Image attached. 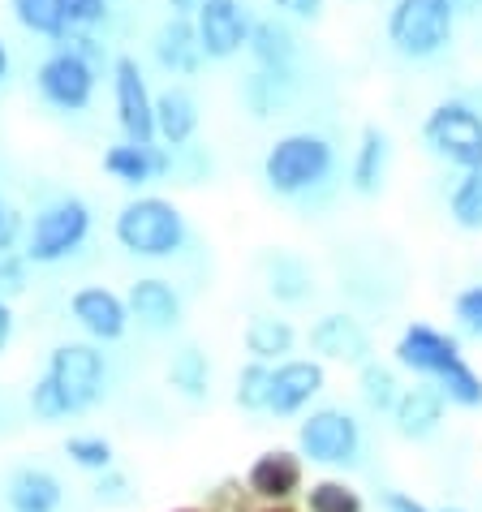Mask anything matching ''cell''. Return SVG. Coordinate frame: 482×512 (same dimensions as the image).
<instances>
[{
    "mask_svg": "<svg viewBox=\"0 0 482 512\" xmlns=\"http://www.w3.org/2000/svg\"><path fill=\"white\" fill-rule=\"evenodd\" d=\"M112 237H117V246L125 254H134V259L164 263L186 250L190 224H186V211H181L173 198L134 194L130 203H121L117 220H112Z\"/></svg>",
    "mask_w": 482,
    "mask_h": 512,
    "instance_id": "6da1fadb",
    "label": "cell"
},
{
    "mask_svg": "<svg viewBox=\"0 0 482 512\" xmlns=\"http://www.w3.org/2000/svg\"><path fill=\"white\" fill-rule=\"evenodd\" d=\"M336 168V147L315 130H293L276 138L263 155V186L276 198H297L323 186Z\"/></svg>",
    "mask_w": 482,
    "mask_h": 512,
    "instance_id": "7a4b0ae2",
    "label": "cell"
},
{
    "mask_svg": "<svg viewBox=\"0 0 482 512\" xmlns=\"http://www.w3.org/2000/svg\"><path fill=\"white\" fill-rule=\"evenodd\" d=\"M91 207L87 198L78 194H65V198H52L48 207H39L31 220H26V241H22V259L31 267H52V263H65L87 246L91 237Z\"/></svg>",
    "mask_w": 482,
    "mask_h": 512,
    "instance_id": "3957f363",
    "label": "cell"
},
{
    "mask_svg": "<svg viewBox=\"0 0 482 512\" xmlns=\"http://www.w3.org/2000/svg\"><path fill=\"white\" fill-rule=\"evenodd\" d=\"M44 379L61 392L69 418H82V414H91L108 392V358L91 340H61V345H52V353H48Z\"/></svg>",
    "mask_w": 482,
    "mask_h": 512,
    "instance_id": "277c9868",
    "label": "cell"
},
{
    "mask_svg": "<svg viewBox=\"0 0 482 512\" xmlns=\"http://www.w3.org/2000/svg\"><path fill=\"white\" fill-rule=\"evenodd\" d=\"M297 457L319 469H353L362 461V422L340 405H319L297 422Z\"/></svg>",
    "mask_w": 482,
    "mask_h": 512,
    "instance_id": "5b68a950",
    "label": "cell"
},
{
    "mask_svg": "<svg viewBox=\"0 0 482 512\" xmlns=\"http://www.w3.org/2000/svg\"><path fill=\"white\" fill-rule=\"evenodd\" d=\"M457 13L448 0H392L388 9V44L405 61H431L452 44Z\"/></svg>",
    "mask_w": 482,
    "mask_h": 512,
    "instance_id": "8992f818",
    "label": "cell"
},
{
    "mask_svg": "<svg viewBox=\"0 0 482 512\" xmlns=\"http://www.w3.org/2000/svg\"><path fill=\"white\" fill-rule=\"evenodd\" d=\"M422 142L444 164L474 173V168H482V112L465 99H439L422 121Z\"/></svg>",
    "mask_w": 482,
    "mask_h": 512,
    "instance_id": "52a82bcc",
    "label": "cell"
},
{
    "mask_svg": "<svg viewBox=\"0 0 482 512\" xmlns=\"http://www.w3.org/2000/svg\"><path fill=\"white\" fill-rule=\"evenodd\" d=\"M457 362H465L461 340L452 332H439L435 323H422V319L405 323V332L396 336V345H392L396 371H409V375H418L427 383H439Z\"/></svg>",
    "mask_w": 482,
    "mask_h": 512,
    "instance_id": "ba28073f",
    "label": "cell"
},
{
    "mask_svg": "<svg viewBox=\"0 0 482 512\" xmlns=\"http://www.w3.org/2000/svg\"><path fill=\"white\" fill-rule=\"evenodd\" d=\"M99 65H91L87 56H78L74 48H52L35 69V87L44 95V104L61 112H82L95 99Z\"/></svg>",
    "mask_w": 482,
    "mask_h": 512,
    "instance_id": "9c48e42d",
    "label": "cell"
},
{
    "mask_svg": "<svg viewBox=\"0 0 482 512\" xmlns=\"http://www.w3.org/2000/svg\"><path fill=\"white\" fill-rule=\"evenodd\" d=\"M112 108L125 142H155V95L138 56H112Z\"/></svg>",
    "mask_w": 482,
    "mask_h": 512,
    "instance_id": "30bf717a",
    "label": "cell"
},
{
    "mask_svg": "<svg viewBox=\"0 0 482 512\" xmlns=\"http://www.w3.org/2000/svg\"><path fill=\"white\" fill-rule=\"evenodd\" d=\"M69 319L78 323L82 340L91 345H117L130 332V310H125V293L108 289V284H82L69 293Z\"/></svg>",
    "mask_w": 482,
    "mask_h": 512,
    "instance_id": "8fae6325",
    "label": "cell"
},
{
    "mask_svg": "<svg viewBox=\"0 0 482 512\" xmlns=\"http://www.w3.org/2000/svg\"><path fill=\"white\" fill-rule=\"evenodd\" d=\"M194 35L203 48V61H233L250 44V13L241 0H203L194 13Z\"/></svg>",
    "mask_w": 482,
    "mask_h": 512,
    "instance_id": "7c38bea8",
    "label": "cell"
},
{
    "mask_svg": "<svg viewBox=\"0 0 482 512\" xmlns=\"http://www.w3.org/2000/svg\"><path fill=\"white\" fill-rule=\"evenodd\" d=\"M306 345L315 353V362H336V366H362L371 362L375 340L362 327V319H353L349 310H328L306 327Z\"/></svg>",
    "mask_w": 482,
    "mask_h": 512,
    "instance_id": "4fadbf2b",
    "label": "cell"
},
{
    "mask_svg": "<svg viewBox=\"0 0 482 512\" xmlns=\"http://www.w3.org/2000/svg\"><path fill=\"white\" fill-rule=\"evenodd\" d=\"M328 388V366L315 358H285L272 366V401H267V414L276 422L302 418L310 414V405Z\"/></svg>",
    "mask_w": 482,
    "mask_h": 512,
    "instance_id": "5bb4252c",
    "label": "cell"
},
{
    "mask_svg": "<svg viewBox=\"0 0 482 512\" xmlns=\"http://www.w3.org/2000/svg\"><path fill=\"white\" fill-rule=\"evenodd\" d=\"M241 482L259 504H293L306 491V461L297 457V448H263L246 465Z\"/></svg>",
    "mask_w": 482,
    "mask_h": 512,
    "instance_id": "9a60e30c",
    "label": "cell"
},
{
    "mask_svg": "<svg viewBox=\"0 0 482 512\" xmlns=\"http://www.w3.org/2000/svg\"><path fill=\"white\" fill-rule=\"evenodd\" d=\"M125 310H130V323H138L143 332H155V336L177 332L181 319H186V302L173 289V280H164V276H138L125 289Z\"/></svg>",
    "mask_w": 482,
    "mask_h": 512,
    "instance_id": "2e32d148",
    "label": "cell"
},
{
    "mask_svg": "<svg viewBox=\"0 0 482 512\" xmlns=\"http://www.w3.org/2000/svg\"><path fill=\"white\" fill-rule=\"evenodd\" d=\"M104 173L130 190H143L151 181L173 173V151L164 142H112L104 151Z\"/></svg>",
    "mask_w": 482,
    "mask_h": 512,
    "instance_id": "e0dca14e",
    "label": "cell"
},
{
    "mask_svg": "<svg viewBox=\"0 0 482 512\" xmlns=\"http://www.w3.org/2000/svg\"><path fill=\"white\" fill-rule=\"evenodd\" d=\"M392 426H396V435L409 439V444H422V439H431L439 426H444L448 418V401L439 396L435 383L427 379H418V383H409V388H401V396H396V405H392Z\"/></svg>",
    "mask_w": 482,
    "mask_h": 512,
    "instance_id": "ac0fdd59",
    "label": "cell"
},
{
    "mask_svg": "<svg viewBox=\"0 0 482 512\" xmlns=\"http://www.w3.org/2000/svg\"><path fill=\"white\" fill-rule=\"evenodd\" d=\"M151 56L164 74L173 78H194L203 69V48H198V35H194V22L190 18H168L155 26L151 35Z\"/></svg>",
    "mask_w": 482,
    "mask_h": 512,
    "instance_id": "d6986e66",
    "label": "cell"
},
{
    "mask_svg": "<svg viewBox=\"0 0 482 512\" xmlns=\"http://www.w3.org/2000/svg\"><path fill=\"white\" fill-rule=\"evenodd\" d=\"M5 504L9 512H61L65 482L48 465H18L5 482Z\"/></svg>",
    "mask_w": 482,
    "mask_h": 512,
    "instance_id": "ffe728a7",
    "label": "cell"
},
{
    "mask_svg": "<svg viewBox=\"0 0 482 512\" xmlns=\"http://www.w3.org/2000/svg\"><path fill=\"white\" fill-rule=\"evenodd\" d=\"M198 99L190 87H164L155 95V142H164L168 151L190 147L198 134Z\"/></svg>",
    "mask_w": 482,
    "mask_h": 512,
    "instance_id": "44dd1931",
    "label": "cell"
},
{
    "mask_svg": "<svg viewBox=\"0 0 482 512\" xmlns=\"http://www.w3.org/2000/svg\"><path fill=\"white\" fill-rule=\"evenodd\" d=\"M246 52L254 56V65L263 74H276V78H293V65H297V35L289 22L280 18H263L250 26V44Z\"/></svg>",
    "mask_w": 482,
    "mask_h": 512,
    "instance_id": "7402d4cb",
    "label": "cell"
},
{
    "mask_svg": "<svg viewBox=\"0 0 482 512\" xmlns=\"http://www.w3.org/2000/svg\"><path fill=\"white\" fill-rule=\"evenodd\" d=\"M241 345H246L250 362L276 366V362L293 358V349H297V327H293L289 319H280V315H250V319H246V332H241Z\"/></svg>",
    "mask_w": 482,
    "mask_h": 512,
    "instance_id": "603a6c76",
    "label": "cell"
},
{
    "mask_svg": "<svg viewBox=\"0 0 482 512\" xmlns=\"http://www.w3.org/2000/svg\"><path fill=\"white\" fill-rule=\"evenodd\" d=\"M263 280H267V293L285 306H302L310 293H315V276H310L306 259H297L289 250H276L263 259Z\"/></svg>",
    "mask_w": 482,
    "mask_h": 512,
    "instance_id": "cb8c5ba5",
    "label": "cell"
},
{
    "mask_svg": "<svg viewBox=\"0 0 482 512\" xmlns=\"http://www.w3.org/2000/svg\"><path fill=\"white\" fill-rule=\"evenodd\" d=\"M164 379H168V388H173L181 401L203 405L211 396V362H207V353L198 345H181L173 353V362H168Z\"/></svg>",
    "mask_w": 482,
    "mask_h": 512,
    "instance_id": "d4e9b609",
    "label": "cell"
},
{
    "mask_svg": "<svg viewBox=\"0 0 482 512\" xmlns=\"http://www.w3.org/2000/svg\"><path fill=\"white\" fill-rule=\"evenodd\" d=\"M384 173H388V134L379 130V125H362L358 151H353V168H349L353 190L358 194H379Z\"/></svg>",
    "mask_w": 482,
    "mask_h": 512,
    "instance_id": "484cf974",
    "label": "cell"
},
{
    "mask_svg": "<svg viewBox=\"0 0 482 512\" xmlns=\"http://www.w3.org/2000/svg\"><path fill=\"white\" fill-rule=\"evenodd\" d=\"M302 512H366V495L340 474H323L302 491Z\"/></svg>",
    "mask_w": 482,
    "mask_h": 512,
    "instance_id": "4316f807",
    "label": "cell"
},
{
    "mask_svg": "<svg viewBox=\"0 0 482 512\" xmlns=\"http://www.w3.org/2000/svg\"><path fill=\"white\" fill-rule=\"evenodd\" d=\"M401 375H396V366L392 362H362L358 366V396H362V405L371 409V414H392V405H396V396H401Z\"/></svg>",
    "mask_w": 482,
    "mask_h": 512,
    "instance_id": "83f0119b",
    "label": "cell"
},
{
    "mask_svg": "<svg viewBox=\"0 0 482 512\" xmlns=\"http://www.w3.org/2000/svg\"><path fill=\"white\" fill-rule=\"evenodd\" d=\"M9 13L26 35L48 39V44H65L69 26L61 18V9H56V0H9Z\"/></svg>",
    "mask_w": 482,
    "mask_h": 512,
    "instance_id": "f1b7e54d",
    "label": "cell"
},
{
    "mask_svg": "<svg viewBox=\"0 0 482 512\" xmlns=\"http://www.w3.org/2000/svg\"><path fill=\"white\" fill-rule=\"evenodd\" d=\"M61 448H65L69 465L82 469V474H91V478L117 465V448H112V439L99 435V431H78V435H69Z\"/></svg>",
    "mask_w": 482,
    "mask_h": 512,
    "instance_id": "f546056e",
    "label": "cell"
},
{
    "mask_svg": "<svg viewBox=\"0 0 482 512\" xmlns=\"http://www.w3.org/2000/svg\"><path fill=\"white\" fill-rule=\"evenodd\" d=\"M267 401H272V366L246 362L233 379V405L241 414H267Z\"/></svg>",
    "mask_w": 482,
    "mask_h": 512,
    "instance_id": "4dcf8cb0",
    "label": "cell"
},
{
    "mask_svg": "<svg viewBox=\"0 0 482 512\" xmlns=\"http://www.w3.org/2000/svg\"><path fill=\"white\" fill-rule=\"evenodd\" d=\"M448 216L465 233H482V168L461 173V181L448 194Z\"/></svg>",
    "mask_w": 482,
    "mask_h": 512,
    "instance_id": "1f68e13d",
    "label": "cell"
},
{
    "mask_svg": "<svg viewBox=\"0 0 482 512\" xmlns=\"http://www.w3.org/2000/svg\"><path fill=\"white\" fill-rule=\"evenodd\" d=\"M289 82L293 78H276V74H263V69H254V74L246 78V87H241V99H246L250 117H272V112L285 108L289 99Z\"/></svg>",
    "mask_w": 482,
    "mask_h": 512,
    "instance_id": "d6a6232c",
    "label": "cell"
},
{
    "mask_svg": "<svg viewBox=\"0 0 482 512\" xmlns=\"http://www.w3.org/2000/svg\"><path fill=\"white\" fill-rule=\"evenodd\" d=\"M439 396H444L448 405H457V409H482V375L470 366V358L457 362L452 371L435 383Z\"/></svg>",
    "mask_w": 482,
    "mask_h": 512,
    "instance_id": "836d02e7",
    "label": "cell"
},
{
    "mask_svg": "<svg viewBox=\"0 0 482 512\" xmlns=\"http://www.w3.org/2000/svg\"><path fill=\"white\" fill-rule=\"evenodd\" d=\"M254 508H259V500L241 478H220L203 500V512H254Z\"/></svg>",
    "mask_w": 482,
    "mask_h": 512,
    "instance_id": "e575fe53",
    "label": "cell"
},
{
    "mask_svg": "<svg viewBox=\"0 0 482 512\" xmlns=\"http://www.w3.org/2000/svg\"><path fill=\"white\" fill-rule=\"evenodd\" d=\"M95 500L104 504V508H125V504L134 500L130 474H125L121 465H112V469H104V474H95Z\"/></svg>",
    "mask_w": 482,
    "mask_h": 512,
    "instance_id": "d590c367",
    "label": "cell"
},
{
    "mask_svg": "<svg viewBox=\"0 0 482 512\" xmlns=\"http://www.w3.org/2000/svg\"><path fill=\"white\" fill-rule=\"evenodd\" d=\"M56 9H61L69 31H91V26L104 22L108 0H56Z\"/></svg>",
    "mask_w": 482,
    "mask_h": 512,
    "instance_id": "8d00e7d4",
    "label": "cell"
},
{
    "mask_svg": "<svg viewBox=\"0 0 482 512\" xmlns=\"http://www.w3.org/2000/svg\"><path fill=\"white\" fill-rule=\"evenodd\" d=\"M452 319H457L461 332L482 336V284H470L452 297Z\"/></svg>",
    "mask_w": 482,
    "mask_h": 512,
    "instance_id": "74e56055",
    "label": "cell"
},
{
    "mask_svg": "<svg viewBox=\"0 0 482 512\" xmlns=\"http://www.w3.org/2000/svg\"><path fill=\"white\" fill-rule=\"evenodd\" d=\"M26 272H31V263L22 259V250L0 254V297H5V302H13V297L26 289Z\"/></svg>",
    "mask_w": 482,
    "mask_h": 512,
    "instance_id": "f35d334b",
    "label": "cell"
},
{
    "mask_svg": "<svg viewBox=\"0 0 482 512\" xmlns=\"http://www.w3.org/2000/svg\"><path fill=\"white\" fill-rule=\"evenodd\" d=\"M26 241V216L18 207H0V254L22 250Z\"/></svg>",
    "mask_w": 482,
    "mask_h": 512,
    "instance_id": "ab89813d",
    "label": "cell"
},
{
    "mask_svg": "<svg viewBox=\"0 0 482 512\" xmlns=\"http://www.w3.org/2000/svg\"><path fill=\"white\" fill-rule=\"evenodd\" d=\"M379 508L384 512H435L431 504H422L414 491H401V487H388L384 495H379Z\"/></svg>",
    "mask_w": 482,
    "mask_h": 512,
    "instance_id": "60d3db41",
    "label": "cell"
},
{
    "mask_svg": "<svg viewBox=\"0 0 482 512\" xmlns=\"http://www.w3.org/2000/svg\"><path fill=\"white\" fill-rule=\"evenodd\" d=\"M272 5L285 13V18H297V22H315L323 13V0H272Z\"/></svg>",
    "mask_w": 482,
    "mask_h": 512,
    "instance_id": "b9f144b4",
    "label": "cell"
},
{
    "mask_svg": "<svg viewBox=\"0 0 482 512\" xmlns=\"http://www.w3.org/2000/svg\"><path fill=\"white\" fill-rule=\"evenodd\" d=\"M13 332H18V315H13V302L0 297V353L13 345Z\"/></svg>",
    "mask_w": 482,
    "mask_h": 512,
    "instance_id": "7bdbcfd3",
    "label": "cell"
},
{
    "mask_svg": "<svg viewBox=\"0 0 482 512\" xmlns=\"http://www.w3.org/2000/svg\"><path fill=\"white\" fill-rule=\"evenodd\" d=\"M198 5H203V0H168V9H173V18H194Z\"/></svg>",
    "mask_w": 482,
    "mask_h": 512,
    "instance_id": "ee69618b",
    "label": "cell"
},
{
    "mask_svg": "<svg viewBox=\"0 0 482 512\" xmlns=\"http://www.w3.org/2000/svg\"><path fill=\"white\" fill-rule=\"evenodd\" d=\"M448 9L457 18H470V13H482V0H448Z\"/></svg>",
    "mask_w": 482,
    "mask_h": 512,
    "instance_id": "f6af8a7d",
    "label": "cell"
},
{
    "mask_svg": "<svg viewBox=\"0 0 482 512\" xmlns=\"http://www.w3.org/2000/svg\"><path fill=\"white\" fill-rule=\"evenodd\" d=\"M5 78H9V44L0 39V82H5Z\"/></svg>",
    "mask_w": 482,
    "mask_h": 512,
    "instance_id": "bcb514c9",
    "label": "cell"
},
{
    "mask_svg": "<svg viewBox=\"0 0 482 512\" xmlns=\"http://www.w3.org/2000/svg\"><path fill=\"white\" fill-rule=\"evenodd\" d=\"M254 512H302V508H297V504H259Z\"/></svg>",
    "mask_w": 482,
    "mask_h": 512,
    "instance_id": "7dc6e473",
    "label": "cell"
},
{
    "mask_svg": "<svg viewBox=\"0 0 482 512\" xmlns=\"http://www.w3.org/2000/svg\"><path fill=\"white\" fill-rule=\"evenodd\" d=\"M164 512H203V504H177V508H164Z\"/></svg>",
    "mask_w": 482,
    "mask_h": 512,
    "instance_id": "c3c4849f",
    "label": "cell"
},
{
    "mask_svg": "<svg viewBox=\"0 0 482 512\" xmlns=\"http://www.w3.org/2000/svg\"><path fill=\"white\" fill-rule=\"evenodd\" d=\"M435 512H470V508H461V504H444V508H435Z\"/></svg>",
    "mask_w": 482,
    "mask_h": 512,
    "instance_id": "681fc988",
    "label": "cell"
},
{
    "mask_svg": "<svg viewBox=\"0 0 482 512\" xmlns=\"http://www.w3.org/2000/svg\"><path fill=\"white\" fill-rule=\"evenodd\" d=\"M0 207H5V203H0Z\"/></svg>",
    "mask_w": 482,
    "mask_h": 512,
    "instance_id": "f907efd6",
    "label": "cell"
}]
</instances>
